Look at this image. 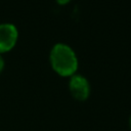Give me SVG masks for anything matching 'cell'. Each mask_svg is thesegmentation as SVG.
Wrapping results in <instances>:
<instances>
[{
    "label": "cell",
    "instance_id": "cell-1",
    "mask_svg": "<svg viewBox=\"0 0 131 131\" xmlns=\"http://www.w3.org/2000/svg\"><path fill=\"white\" fill-rule=\"evenodd\" d=\"M50 60L53 69L63 76L73 75L78 67V59L75 51L68 44L61 42L54 44L51 48Z\"/></svg>",
    "mask_w": 131,
    "mask_h": 131
},
{
    "label": "cell",
    "instance_id": "cell-2",
    "mask_svg": "<svg viewBox=\"0 0 131 131\" xmlns=\"http://www.w3.org/2000/svg\"><path fill=\"white\" fill-rule=\"evenodd\" d=\"M70 90L73 94V96L79 100H84L88 97L90 92V86L88 80L80 75V74H74L72 75L70 79Z\"/></svg>",
    "mask_w": 131,
    "mask_h": 131
},
{
    "label": "cell",
    "instance_id": "cell-3",
    "mask_svg": "<svg viewBox=\"0 0 131 131\" xmlns=\"http://www.w3.org/2000/svg\"><path fill=\"white\" fill-rule=\"evenodd\" d=\"M17 38V29L13 24H0V51L10 49Z\"/></svg>",
    "mask_w": 131,
    "mask_h": 131
},
{
    "label": "cell",
    "instance_id": "cell-4",
    "mask_svg": "<svg viewBox=\"0 0 131 131\" xmlns=\"http://www.w3.org/2000/svg\"><path fill=\"white\" fill-rule=\"evenodd\" d=\"M3 67H4V60H3V58H2V56L0 55V72L2 71V69H3Z\"/></svg>",
    "mask_w": 131,
    "mask_h": 131
},
{
    "label": "cell",
    "instance_id": "cell-5",
    "mask_svg": "<svg viewBox=\"0 0 131 131\" xmlns=\"http://www.w3.org/2000/svg\"><path fill=\"white\" fill-rule=\"evenodd\" d=\"M57 1H58L59 3H67L69 0H57Z\"/></svg>",
    "mask_w": 131,
    "mask_h": 131
},
{
    "label": "cell",
    "instance_id": "cell-6",
    "mask_svg": "<svg viewBox=\"0 0 131 131\" xmlns=\"http://www.w3.org/2000/svg\"><path fill=\"white\" fill-rule=\"evenodd\" d=\"M129 124H130V127H131V117H130V120H129Z\"/></svg>",
    "mask_w": 131,
    "mask_h": 131
}]
</instances>
